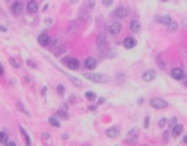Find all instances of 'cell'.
<instances>
[{"label":"cell","instance_id":"1","mask_svg":"<svg viewBox=\"0 0 187 146\" xmlns=\"http://www.w3.org/2000/svg\"><path fill=\"white\" fill-rule=\"evenodd\" d=\"M83 78L94 82V83H105L108 80V76L102 75V73H85Z\"/></svg>","mask_w":187,"mask_h":146},{"label":"cell","instance_id":"2","mask_svg":"<svg viewBox=\"0 0 187 146\" xmlns=\"http://www.w3.org/2000/svg\"><path fill=\"white\" fill-rule=\"evenodd\" d=\"M149 104H151V107L155 108V110H164L165 107H168V102L164 101L162 98H151Z\"/></svg>","mask_w":187,"mask_h":146},{"label":"cell","instance_id":"3","mask_svg":"<svg viewBox=\"0 0 187 146\" xmlns=\"http://www.w3.org/2000/svg\"><path fill=\"white\" fill-rule=\"evenodd\" d=\"M38 42L43 45V47H48L50 42H51V38H50V35L47 32H41L38 35Z\"/></svg>","mask_w":187,"mask_h":146},{"label":"cell","instance_id":"4","mask_svg":"<svg viewBox=\"0 0 187 146\" xmlns=\"http://www.w3.org/2000/svg\"><path fill=\"white\" fill-rule=\"evenodd\" d=\"M171 76L176 79V80H183L184 79V70L181 67H174L171 70Z\"/></svg>","mask_w":187,"mask_h":146},{"label":"cell","instance_id":"5","mask_svg":"<svg viewBox=\"0 0 187 146\" xmlns=\"http://www.w3.org/2000/svg\"><path fill=\"white\" fill-rule=\"evenodd\" d=\"M121 31V23L120 22H113V23H110V27H108V32L111 35H117L120 34Z\"/></svg>","mask_w":187,"mask_h":146},{"label":"cell","instance_id":"6","mask_svg":"<svg viewBox=\"0 0 187 146\" xmlns=\"http://www.w3.org/2000/svg\"><path fill=\"white\" fill-rule=\"evenodd\" d=\"M123 47L127 48V50H132V48L136 47V40L133 36H126V38L123 40Z\"/></svg>","mask_w":187,"mask_h":146},{"label":"cell","instance_id":"7","mask_svg":"<svg viewBox=\"0 0 187 146\" xmlns=\"http://www.w3.org/2000/svg\"><path fill=\"white\" fill-rule=\"evenodd\" d=\"M66 64H67V67H69L70 70H78L79 66H81L79 60H78V58H73V57H70L69 60H66Z\"/></svg>","mask_w":187,"mask_h":146},{"label":"cell","instance_id":"8","mask_svg":"<svg viewBox=\"0 0 187 146\" xmlns=\"http://www.w3.org/2000/svg\"><path fill=\"white\" fill-rule=\"evenodd\" d=\"M155 78H156L155 70H145L143 75H142V79H143L145 82H152Z\"/></svg>","mask_w":187,"mask_h":146},{"label":"cell","instance_id":"9","mask_svg":"<svg viewBox=\"0 0 187 146\" xmlns=\"http://www.w3.org/2000/svg\"><path fill=\"white\" fill-rule=\"evenodd\" d=\"M67 108H69V105L67 104H61L60 105V108H59V111H57V117H61V118H69V115H67Z\"/></svg>","mask_w":187,"mask_h":146},{"label":"cell","instance_id":"10","mask_svg":"<svg viewBox=\"0 0 187 146\" xmlns=\"http://www.w3.org/2000/svg\"><path fill=\"white\" fill-rule=\"evenodd\" d=\"M12 12H13V15L19 16L22 12H23V3H21V2H15L13 5H12Z\"/></svg>","mask_w":187,"mask_h":146},{"label":"cell","instance_id":"11","mask_svg":"<svg viewBox=\"0 0 187 146\" xmlns=\"http://www.w3.org/2000/svg\"><path fill=\"white\" fill-rule=\"evenodd\" d=\"M96 66H98V62L94 57H88V58L85 60V67L88 69V70H94Z\"/></svg>","mask_w":187,"mask_h":146},{"label":"cell","instance_id":"12","mask_svg":"<svg viewBox=\"0 0 187 146\" xmlns=\"http://www.w3.org/2000/svg\"><path fill=\"white\" fill-rule=\"evenodd\" d=\"M183 130H184L183 124H176L174 127H171V136H172V137H178L181 133H183Z\"/></svg>","mask_w":187,"mask_h":146},{"label":"cell","instance_id":"13","mask_svg":"<svg viewBox=\"0 0 187 146\" xmlns=\"http://www.w3.org/2000/svg\"><path fill=\"white\" fill-rule=\"evenodd\" d=\"M114 16H116V18H120V19L126 18V16H127V9H126V7H123V6L117 7V9L114 10Z\"/></svg>","mask_w":187,"mask_h":146},{"label":"cell","instance_id":"14","mask_svg":"<svg viewBox=\"0 0 187 146\" xmlns=\"http://www.w3.org/2000/svg\"><path fill=\"white\" fill-rule=\"evenodd\" d=\"M118 129L117 127H110V129H107V131H105V136L107 137H110V139H114V137H117L118 136Z\"/></svg>","mask_w":187,"mask_h":146},{"label":"cell","instance_id":"15","mask_svg":"<svg viewBox=\"0 0 187 146\" xmlns=\"http://www.w3.org/2000/svg\"><path fill=\"white\" fill-rule=\"evenodd\" d=\"M155 21H156V22H159V23H162V25H165V27H168L170 23L172 22V21H171V18H170L168 15H164V16H156V18H155Z\"/></svg>","mask_w":187,"mask_h":146},{"label":"cell","instance_id":"16","mask_svg":"<svg viewBox=\"0 0 187 146\" xmlns=\"http://www.w3.org/2000/svg\"><path fill=\"white\" fill-rule=\"evenodd\" d=\"M27 9H28L29 13H35V12L38 10V3H37L35 0H31V2H28V5H27Z\"/></svg>","mask_w":187,"mask_h":146},{"label":"cell","instance_id":"17","mask_svg":"<svg viewBox=\"0 0 187 146\" xmlns=\"http://www.w3.org/2000/svg\"><path fill=\"white\" fill-rule=\"evenodd\" d=\"M129 27H130L132 32H139V31H140V22L136 21V19H133V21H130Z\"/></svg>","mask_w":187,"mask_h":146},{"label":"cell","instance_id":"18","mask_svg":"<svg viewBox=\"0 0 187 146\" xmlns=\"http://www.w3.org/2000/svg\"><path fill=\"white\" fill-rule=\"evenodd\" d=\"M96 44L99 48H104L107 45V38H105V35L104 34H99L98 35V38H96Z\"/></svg>","mask_w":187,"mask_h":146},{"label":"cell","instance_id":"19","mask_svg":"<svg viewBox=\"0 0 187 146\" xmlns=\"http://www.w3.org/2000/svg\"><path fill=\"white\" fill-rule=\"evenodd\" d=\"M136 136H138V129H133L130 133H127V142L134 143L136 142Z\"/></svg>","mask_w":187,"mask_h":146},{"label":"cell","instance_id":"20","mask_svg":"<svg viewBox=\"0 0 187 146\" xmlns=\"http://www.w3.org/2000/svg\"><path fill=\"white\" fill-rule=\"evenodd\" d=\"M21 133H22V136H23V139H25V143H27V146H31L32 143H31V137H29V135L27 133V130H25L22 126H21Z\"/></svg>","mask_w":187,"mask_h":146},{"label":"cell","instance_id":"21","mask_svg":"<svg viewBox=\"0 0 187 146\" xmlns=\"http://www.w3.org/2000/svg\"><path fill=\"white\" fill-rule=\"evenodd\" d=\"M85 98L88 100V101H95L96 100V94L92 92V91H88V92L85 94Z\"/></svg>","mask_w":187,"mask_h":146},{"label":"cell","instance_id":"22","mask_svg":"<svg viewBox=\"0 0 187 146\" xmlns=\"http://www.w3.org/2000/svg\"><path fill=\"white\" fill-rule=\"evenodd\" d=\"M48 123L51 124L53 127H60V121L56 117H48Z\"/></svg>","mask_w":187,"mask_h":146},{"label":"cell","instance_id":"23","mask_svg":"<svg viewBox=\"0 0 187 146\" xmlns=\"http://www.w3.org/2000/svg\"><path fill=\"white\" fill-rule=\"evenodd\" d=\"M7 140H9L7 133H6V131H0V143H2V145H5Z\"/></svg>","mask_w":187,"mask_h":146},{"label":"cell","instance_id":"24","mask_svg":"<svg viewBox=\"0 0 187 146\" xmlns=\"http://www.w3.org/2000/svg\"><path fill=\"white\" fill-rule=\"evenodd\" d=\"M177 29H178V23L177 22H171L170 25H168V31L170 32H176Z\"/></svg>","mask_w":187,"mask_h":146},{"label":"cell","instance_id":"25","mask_svg":"<svg viewBox=\"0 0 187 146\" xmlns=\"http://www.w3.org/2000/svg\"><path fill=\"white\" fill-rule=\"evenodd\" d=\"M167 124H168V120H167V118H161V120L158 121V126H159L161 129H164Z\"/></svg>","mask_w":187,"mask_h":146},{"label":"cell","instance_id":"26","mask_svg":"<svg viewBox=\"0 0 187 146\" xmlns=\"http://www.w3.org/2000/svg\"><path fill=\"white\" fill-rule=\"evenodd\" d=\"M9 62H10V64L13 66V67H16V69L19 67V62H18L15 57H10V58H9Z\"/></svg>","mask_w":187,"mask_h":146},{"label":"cell","instance_id":"27","mask_svg":"<svg viewBox=\"0 0 187 146\" xmlns=\"http://www.w3.org/2000/svg\"><path fill=\"white\" fill-rule=\"evenodd\" d=\"M57 94H59L60 96L65 95V86H63V85H59V86H57Z\"/></svg>","mask_w":187,"mask_h":146},{"label":"cell","instance_id":"28","mask_svg":"<svg viewBox=\"0 0 187 146\" xmlns=\"http://www.w3.org/2000/svg\"><path fill=\"white\" fill-rule=\"evenodd\" d=\"M156 62H158V66H159L161 69H164V67H165V62H162V58H161V56H158Z\"/></svg>","mask_w":187,"mask_h":146},{"label":"cell","instance_id":"29","mask_svg":"<svg viewBox=\"0 0 187 146\" xmlns=\"http://www.w3.org/2000/svg\"><path fill=\"white\" fill-rule=\"evenodd\" d=\"M176 124H178V120H177V117H172V118L170 120V126H171V127H174Z\"/></svg>","mask_w":187,"mask_h":146},{"label":"cell","instance_id":"30","mask_svg":"<svg viewBox=\"0 0 187 146\" xmlns=\"http://www.w3.org/2000/svg\"><path fill=\"white\" fill-rule=\"evenodd\" d=\"M149 127V115H145V121H143V129Z\"/></svg>","mask_w":187,"mask_h":146},{"label":"cell","instance_id":"31","mask_svg":"<svg viewBox=\"0 0 187 146\" xmlns=\"http://www.w3.org/2000/svg\"><path fill=\"white\" fill-rule=\"evenodd\" d=\"M18 108L21 110V111H23V113H27V114H29V113L27 111V110H25V107H22V102H19V101H18Z\"/></svg>","mask_w":187,"mask_h":146},{"label":"cell","instance_id":"32","mask_svg":"<svg viewBox=\"0 0 187 146\" xmlns=\"http://www.w3.org/2000/svg\"><path fill=\"white\" fill-rule=\"evenodd\" d=\"M5 146H16V143H15L13 140H7V142L5 143Z\"/></svg>","mask_w":187,"mask_h":146},{"label":"cell","instance_id":"33","mask_svg":"<svg viewBox=\"0 0 187 146\" xmlns=\"http://www.w3.org/2000/svg\"><path fill=\"white\" fill-rule=\"evenodd\" d=\"M102 5H104L105 7H108V6H111V5H113V2H111V0H108V2H105V0H104V2H102Z\"/></svg>","mask_w":187,"mask_h":146},{"label":"cell","instance_id":"34","mask_svg":"<svg viewBox=\"0 0 187 146\" xmlns=\"http://www.w3.org/2000/svg\"><path fill=\"white\" fill-rule=\"evenodd\" d=\"M41 95H47V86H43V89H41Z\"/></svg>","mask_w":187,"mask_h":146},{"label":"cell","instance_id":"35","mask_svg":"<svg viewBox=\"0 0 187 146\" xmlns=\"http://www.w3.org/2000/svg\"><path fill=\"white\" fill-rule=\"evenodd\" d=\"M5 75V69H3V66L0 64V76H3Z\"/></svg>","mask_w":187,"mask_h":146},{"label":"cell","instance_id":"36","mask_svg":"<svg viewBox=\"0 0 187 146\" xmlns=\"http://www.w3.org/2000/svg\"><path fill=\"white\" fill-rule=\"evenodd\" d=\"M51 23V19H45V25H50Z\"/></svg>","mask_w":187,"mask_h":146},{"label":"cell","instance_id":"37","mask_svg":"<svg viewBox=\"0 0 187 146\" xmlns=\"http://www.w3.org/2000/svg\"><path fill=\"white\" fill-rule=\"evenodd\" d=\"M75 101H76V98H75V96H72V98L69 100V102H75Z\"/></svg>","mask_w":187,"mask_h":146},{"label":"cell","instance_id":"38","mask_svg":"<svg viewBox=\"0 0 187 146\" xmlns=\"http://www.w3.org/2000/svg\"><path fill=\"white\" fill-rule=\"evenodd\" d=\"M43 136H44V139H48V137H50V135H48V133H44Z\"/></svg>","mask_w":187,"mask_h":146},{"label":"cell","instance_id":"39","mask_svg":"<svg viewBox=\"0 0 187 146\" xmlns=\"http://www.w3.org/2000/svg\"><path fill=\"white\" fill-rule=\"evenodd\" d=\"M0 31H3V32H5V31H6V28H5V27H0Z\"/></svg>","mask_w":187,"mask_h":146}]
</instances>
